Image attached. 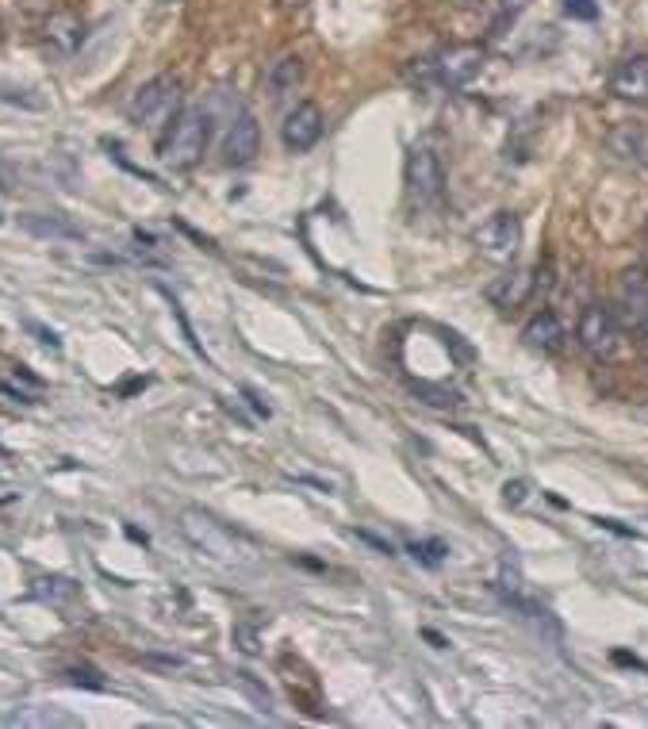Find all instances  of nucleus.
I'll return each mask as SVG.
<instances>
[{"label":"nucleus","instance_id":"obj_21","mask_svg":"<svg viewBox=\"0 0 648 729\" xmlns=\"http://www.w3.org/2000/svg\"><path fill=\"white\" fill-rule=\"evenodd\" d=\"M411 553L422 561V565H441L446 545H441V541H411Z\"/></svg>","mask_w":648,"mask_h":729},{"label":"nucleus","instance_id":"obj_6","mask_svg":"<svg viewBox=\"0 0 648 729\" xmlns=\"http://www.w3.org/2000/svg\"><path fill=\"white\" fill-rule=\"evenodd\" d=\"M476 250L480 258L507 266L518 250H522V220L515 212H495L487 223H480L476 231Z\"/></svg>","mask_w":648,"mask_h":729},{"label":"nucleus","instance_id":"obj_19","mask_svg":"<svg viewBox=\"0 0 648 729\" xmlns=\"http://www.w3.org/2000/svg\"><path fill=\"white\" fill-rule=\"evenodd\" d=\"M231 637H235L238 652H246V657H258L261 652V634H258V626H250V622H238Z\"/></svg>","mask_w":648,"mask_h":729},{"label":"nucleus","instance_id":"obj_3","mask_svg":"<svg viewBox=\"0 0 648 729\" xmlns=\"http://www.w3.org/2000/svg\"><path fill=\"white\" fill-rule=\"evenodd\" d=\"M180 533L192 541L203 557L220 561V565H231V568L246 565L243 541H238L223 522H215L211 515H203V510H185V515H180Z\"/></svg>","mask_w":648,"mask_h":729},{"label":"nucleus","instance_id":"obj_9","mask_svg":"<svg viewBox=\"0 0 648 729\" xmlns=\"http://www.w3.org/2000/svg\"><path fill=\"white\" fill-rule=\"evenodd\" d=\"M610 93L625 104H648V55H629L625 62H617Z\"/></svg>","mask_w":648,"mask_h":729},{"label":"nucleus","instance_id":"obj_8","mask_svg":"<svg viewBox=\"0 0 648 729\" xmlns=\"http://www.w3.org/2000/svg\"><path fill=\"white\" fill-rule=\"evenodd\" d=\"M322 127H327V116H322V108L315 101H304V104H296L288 116H284L281 142L292 150V154H304V150H311L315 142L322 139Z\"/></svg>","mask_w":648,"mask_h":729},{"label":"nucleus","instance_id":"obj_12","mask_svg":"<svg viewBox=\"0 0 648 729\" xmlns=\"http://www.w3.org/2000/svg\"><path fill=\"white\" fill-rule=\"evenodd\" d=\"M617 304H622L625 319H629L633 327L648 322V273L640 266L622 273V281H617Z\"/></svg>","mask_w":648,"mask_h":729},{"label":"nucleus","instance_id":"obj_11","mask_svg":"<svg viewBox=\"0 0 648 729\" xmlns=\"http://www.w3.org/2000/svg\"><path fill=\"white\" fill-rule=\"evenodd\" d=\"M223 154H227L231 165H250L254 157L261 154V127H258V119H254V111H243V116L231 124Z\"/></svg>","mask_w":648,"mask_h":729},{"label":"nucleus","instance_id":"obj_18","mask_svg":"<svg viewBox=\"0 0 648 729\" xmlns=\"http://www.w3.org/2000/svg\"><path fill=\"white\" fill-rule=\"evenodd\" d=\"M35 596L47 599V603H55V607H66V603H78L81 588L73 580H66V576H43V580L35 584Z\"/></svg>","mask_w":648,"mask_h":729},{"label":"nucleus","instance_id":"obj_25","mask_svg":"<svg viewBox=\"0 0 648 729\" xmlns=\"http://www.w3.org/2000/svg\"><path fill=\"white\" fill-rule=\"evenodd\" d=\"M637 350H640V357L648 361V322H640L637 327Z\"/></svg>","mask_w":648,"mask_h":729},{"label":"nucleus","instance_id":"obj_15","mask_svg":"<svg viewBox=\"0 0 648 729\" xmlns=\"http://www.w3.org/2000/svg\"><path fill=\"white\" fill-rule=\"evenodd\" d=\"M299 81H304V58H299V55L276 58V62L269 66V73H266L269 96H276V101H281V96H288V93H296Z\"/></svg>","mask_w":648,"mask_h":729},{"label":"nucleus","instance_id":"obj_1","mask_svg":"<svg viewBox=\"0 0 648 729\" xmlns=\"http://www.w3.org/2000/svg\"><path fill=\"white\" fill-rule=\"evenodd\" d=\"M180 111H185V85H180V78H173V73H162V78L146 81V85L134 93L131 124L150 134H165Z\"/></svg>","mask_w":648,"mask_h":729},{"label":"nucleus","instance_id":"obj_13","mask_svg":"<svg viewBox=\"0 0 648 729\" xmlns=\"http://www.w3.org/2000/svg\"><path fill=\"white\" fill-rule=\"evenodd\" d=\"M564 338L568 334H564V322L556 311H538L522 327V342H526V350H533V353H561Z\"/></svg>","mask_w":648,"mask_h":729},{"label":"nucleus","instance_id":"obj_20","mask_svg":"<svg viewBox=\"0 0 648 729\" xmlns=\"http://www.w3.org/2000/svg\"><path fill=\"white\" fill-rule=\"evenodd\" d=\"M32 89H16V85H0V101H9V104H24V108L32 111H43L47 108V101L43 96H27Z\"/></svg>","mask_w":648,"mask_h":729},{"label":"nucleus","instance_id":"obj_17","mask_svg":"<svg viewBox=\"0 0 648 729\" xmlns=\"http://www.w3.org/2000/svg\"><path fill=\"white\" fill-rule=\"evenodd\" d=\"M47 39L55 43L62 55H73V50L81 47V39H85V24H81L73 12H55V16L47 20Z\"/></svg>","mask_w":648,"mask_h":729},{"label":"nucleus","instance_id":"obj_23","mask_svg":"<svg viewBox=\"0 0 648 729\" xmlns=\"http://www.w3.org/2000/svg\"><path fill=\"white\" fill-rule=\"evenodd\" d=\"M66 675H70L73 683H85V687H96V691L104 687V680H96V675H101V672H93V668H70V672H66Z\"/></svg>","mask_w":648,"mask_h":729},{"label":"nucleus","instance_id":"obj_22","mask_svg":"<svg viewBox=\"0 0 648 729\" xmlns=\"http://www.w3.org/2000/svg\"><path fill=\"white\" fill-rule=\"evenodd\" d=\"M564 12L576 20H594L599 16V4L594 0H564Z\"/></svg>","mask_w":648,"mask_h":729},{"label":"nucleus","instance_id":"obj_10","mask_svg":"<svg viewBox=\"0 0 648 729\" xmlns=\"http://www.w3.org/2000/svg\"><path fill=\"white\" fill-rule=\"evenodd\" d=\"M533 289H538V273L533 269H510V273L495 277L487 284V299L495 307H503V311H515V307H522L533 296Z\"/></svg>","mask_w":648,"mask_h":729},{"label":"nucleus","instance_id":"obj_26","mask_svg":"<svg viewBox=\"0 0 648 729\" xmlns=\"http://www.w3.org/2000/svg\"><path fill=\"white\" fill-rule=\"evenodd\" d=\"M246 400H250V408H254V411H258V415H261V419H269V408H266V403H261V400H258V396H254V392H246Z\"/></svg>","mask_w":648,"mask_h":729},{"label":"nucleus","instance_id":"obj_14","mask_svg":"<svg viewBox=\"0 0 648 729\" xmlns=\"http://www.w3.org/2000/svg\"><path fill=\"white\" fill-rule=\"evenodd\" d=\"M610 154H617L622 162H633L640 169H648V131L640 124H617L614 131L606 134Z\"/></svg>","mask_w":648,"mask_h":729},{"label":"nucleus","instance_id":"obj_24","mask_svg":"<svg viewBox=\"0 0 648 729\" xmlns=\"http://www.w3.org/2000/svg\"><path fill=\"white\" fill-rule=\"evenodd\" d=\"M503 499H507V503H522L526 499V484H522V480H515V484L503 487Z\"/></svg>","mask_w":648,"mask_h":729},{"label":"nucleus","instance_id":"obj_16","mask_svg":"<svg viewBox=\"0 0 648 729\" xmlns=\"http://www.w3.org/2000/svg\"><path fill=\"white\" fill-rule=\"evenodd\" d=\"M20 227L35 238H58V243H78V238H85L78 223L62 220V215H20Z\"/></svg>","mask_w":648,"mask_h":729},{"label":"nucleus","instance_id":"obj_2","mask_svg":"<svg viewBox=\"0 0 648 729\" xmlns=\"http://www.w3.org/2000/svg\"><path fill=\"white\" fill-rule=\"evenodd\" d=\"M211 139V116L203 108H185L177 119L169 124L162 139V162L173 165V169H192L203 157Z\"/></svg>","mask_w":648,"mask_h":729},{"label":"nucleus","instance_id":"obj_7","mask_svg":"<svg viewBox=\"0 0 648 729\" xmlns=\"http://www.w3.org/2000/svg\"><path fill=\"white\" fill-rule=\"evenodd\" d=\"M480 70H484V47H476V43H457L429 62V73L441 89H464Z\"/></svg>","mask_w":648,"mask_h":729},{"label":"nucleus","instance_id":"obj_4","mask_svg":"<svg viewBox=\"0 0 648 729\" xmlns=\"http://www.w3.org/2000/svg\"><path fill=\"white\" fill-rule=\"evenodd\" d=\"M576 338L591 357H614L617 345H622V322L610 304H587L579 315Z\"/></svg>","mask_w":648,"mask_h":729},{"label":"nucleus","instance_id":"obj_27","mask_svg":"<svg viewBox=\"0 0 648 729\" xmlns=\"http://www.w3.org/2000/svg\"><path fill=\"white\" fill-rule=\"evenodd\" d=\"M645 258H648V227H645Z\"/></svg>","mask_w":648,"mask_h":729},{"label":"nucleus","instance_id":"obj_5","mask_svg":"<svg viewBox=\"0 0 648 729\" xmlns=\"http://www.w3.org/2000/svg\"><path fill=\"white\" fill-rule=\"evenodd\" d=\"M403 185H407V197L414 204H434V200L446 192V169H441V157L434 154L429 146H414L407 154L403 165Z\"/></svg>","mask_w":648,"mask_h":729}]
</instances>
